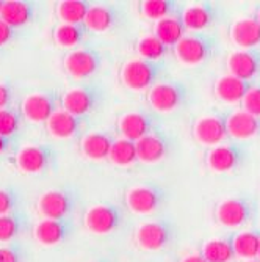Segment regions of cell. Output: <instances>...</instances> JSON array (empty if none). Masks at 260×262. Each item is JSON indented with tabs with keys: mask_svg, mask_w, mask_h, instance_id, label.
<instances>
[{
	"mask_svg": "<svg viewBox=\"0 0 260 262\" xmlns=\"http://www.w3.org/2000/svg\"><path fill=\"white\" fill-rule=\"evenodd\" d=\"M215 49H217L215 36L204 32H196V33H186L174 47V54L180 63L195 66L214 57Z\"/></svg>",
	"mask_w": 260,
	"mask_h": 262,
	"instance_id": "6da1fadb",
	"label": "cell"
},
{
	"mask_svg": "<svg viewBox=\"0 0 260 262\" xmlns=\"http://www.w3.org/2000/svg\"><path fill=\"white\" fill-rule=\"evenodd\" d=\"M164 66L158 61H149L143 58H135L127 61L121 69L123 83L133 91L151 90L157 85L160 76L163 74Z\"/></svg>",
	"mask_w": 260,
	"mask_h": 262,
	"instance_id": "7a4b0ae2",
	"label": "cell"
},
{
	"mask_svg": "<svg viewBox=\"0 0 260 262\" xmlns=\"http://www.w3.org/2000/svg\"><path fill=\"white\" fill-rule=\"evenodd\" d=\"M188 98V90L179 80L158 82L148 93V102L157 112H174L180 108Z\"/></svg>",
	"mask_w": 260,
	"mask_h": 262,
	"instance_id": "3957f363",
	"label": "cell"
},
{
	"mask_svg": "<svg viewBox=\"0 0 260 262\" xmlns=\"http://www.w3.org/2000/svg\"><path fill=\"white\" fill-rule=\"evenodd\" d=\"M174 237V228L167 220H155L143 223L135 232V241L139 248L158 251L167 248Z\"/></svg>",
	"mask_w": 260,
	"mask_h": 262,
	"instance_id": "277c9868",
	"label": "cell"
},
{
	"mask_svg": "<svg viewBox=\"0 0 260 262\" xmlns=\"http://www.w3.org/2000/svg\"><path fill=\"white\" fill-rule=\"evenodd\" d=\"M123 212L114 204H98L92 206L85 213V226L92 234H110L123 223Z\"/></svg>",
	"mask_w": 260,
	"mask_h": 262,
	"instance_id": "5b68a950",
	"label": "cell"
},
{
	"mask_svg": "<svg viewBox=\"0 0 260 262\" xmlns=\"http://www.w3.org/2000/svg\"><path fill=\"white\" fill-rule=\"evenodd\" d=\"M102 93L98 86L85 85V86H76L73 90H67L61 98V107L63 110L73 113L76 116L85 118L88 113H91L101 102Z\"/></svg>",
	"mask_w": 260,
	"mask_h": 262,
	"instance_id": "8992f818",
	"label": "cell"
},
{
	"mask_svg": "<svg viewBox=\"0 0 260 262\" xmlns=\"http://www.w3.org/2000/svg\"><path fill=\"white\" fill-rule=\"evenodd\" d=\"M255 206L246 196H232L217 206V220L227 228H239L254 215Z\"/></svg>",
	"mask_w": 260,
	"mask_h": 262,
	"instance_id": "52a82bcc",
	"label": "cell"
},
{
	"mask_svg": "<svg viewBox=\"0 0 260 262\" xmlns=\"http://www.w3.org/2000/svg\"><path fill=\"white\" fill-rule=\"evenodd\" d=\"M164 198L167 193L161 187L155 184H145L129 190L126 195V204L135 213H151L163 204Z\"/></svg>",
	"mask_w": 260,
	"mask_h": 262,
	"instance_id": "ba28073f",
	"label": "cell"
},
{
	"mask_svg": "<svg viewBox=\"0 0 260 262\" xmlns=\"http://www.w3.org/2000/svg\"><path fill=\"white\" fill-rule=\"evenodd\" d=\"M74 195L67 190H47L38 200V210L44 219L64 220L74 210Z\"/></svg>",
	"mask_w": 260,
	"mask_h": 262,
	"instance_id": "9c48e42d",
	"label": "cell"
},
{
	"mask_svg": "<svg viewBox=\"0 0 260 262\" xmlns=\"http://www.w3.org/2000/svg\"><path fill=\"white\" fill-rule=\"evenodd\" d=\"M102 64V55L89 49V47H83V49H76L69 52L64 58V69L67 71L69 76L76 79H88L94 76L99 71Z\"/></svg>",
	"mask_w": 260,
	"mask_h": 262,
	"instance_id": "30bf717a",
	"label": "cell"
},
{
	"mask_svg": "<svg viewBox=\"0 0 260 262\" xmlns=\"http://www.w3.org/2000/svg\"><path fill=\"white\" fill-rule=\"evenodd\" d=\"M227 115H210L202 116L193 126L195 138L205 146H218L220 143L229 135L227 124H226Z\"/></svg>",
	"mask_w": 260,
	"mask_h": 262,
	"instance_id": "8fae6325",
	"label": "cell"
},
{
	"mask_svg": "<svg viewBox=\"0 0 260 262\" xmlns=\"http://www.w3.org/2000/svg\"><path fill=\"white\" fill-rule=\"evenodd\" d=\"M54 151L42 145L23 146L16 154V165L22 173L36 174L47 170L54 162Z\"/></svg>",
	"mask_w": 260,
	"mask_h": 262,
	"instance_id": "7c38bea8",
	"label": "cell"
},
{
	"mask_svg": "<svg viewBox=\"0 0 260 262\" xmlns=\"http://www.w3.org/2000/svg\"><path fill=\"white\" fill-rule=\"evenodd\" d=\"M22 115L32 123H47L58 110L57 99L49 93H33L22 101Z\"/></svg>",
	"mask_w": 260,
	"mask_h": 262,
	"instance_id": "4fadbf2b",
	"label": "cell"
},
{
	"mask_svg": "<svg viewBox=\"0 0 260 262\" xmlns=\"http://www.w3.org/2000/svg\"><path fill=\"white\" fill-rule=\"evenodd\" d=\"M245 159V152L239 145H218L210 148L205 156L208 168L215 173H229L239 168Z\"/></svg>",
	"mask_w": 260,
	"mask_h": 262,
	"instance_id": "5bb4252c",
	"label": "cell"
},
{
	"mask_svg": "<svg viewBox=\"0 0 260 262\" xmlns=\"http://www.w3.org/2000/svg\"><path fill=\"white\" fill-rule=\"evenodd\" d=\"M230 74L246 82H252L260 74V49H240L232 52L227 60Z\"/></svg>",
	"mask_w": 260,
	"mask_h": 262,
	"instance_id": "9a60e30c",
	"label": "cell"
},
{
	"mask_svg": "<svg viewBox=\"0 0 260 262\" xmlns=\"http://www.w3.org/2000/svg\"><path fill=\"white\" fill-rule=\"evenodd\" d=\"M155 118L151 113L146 112H129L120 118L117 129H120L123 138H127L130 141H138L145 138L146 135L155 132Z\"/></svg>",
	"mask_w": 260,
	"mask_h": 262,
	"instance_id": "2e32d148",
	"label": "cell"
},
{
	"mask_svg": "<svg viewBox=\"0 0 260 262\" xmlns=\"http://www.w3.org/2000/svg\"><path fill=\"white\" fill-rule=\"evenodd\" d=\"M170 149H171V143L168 137L158 130L136 141L138 160L143 163H157L163 160L168 156Z\"/></svg>",
	"mask_w": 260,
	"mask_h": 262,
	"instance_id": "e0dca14e",
	"label": "cell"
},
{
	"mask_svg": "<svg viewBox=\"0 0 260 262\" xmlns=\"http://www.w3.org/2000/svg\"><path fill=\"white\" fill-rule=\"evenodd\" d=\"M180 17L185 29L196 33L214 26L218 19V10L211 4H196L186 7L180 13Z\"/></svg>",
	"mask_w": 260,
	"mask_h": 262,
	"instance_id": "ac0fdd59",
	"label": "cell"
},
{
	"mask_svg": "<svg viewBox=\"0 0 260 262\" xmlns=\"http://www.w3.org/2000/svg\"><path fill=\"white\" fill-rule=\"evenodd\" d=\"M69 223L66 220H49V219H42L35 225L33 235L38 244L44 247H55L63 244L67 235L70 234Z\"/></svg>",
	"mask_w": 260,
	"mask_h": 262,
	"instance_id": "d6986e66",
	"label": "cell"
},
{
	"mask_svg": "<svg viewBox=\"0 0 260 262\" xmlns=\"http://www.w3.org/2000/svg\"><path fill=\"white\" fill-rule=\"evenodd\" d=\"M83 121L85 118L76 116L61 108L51 116V120L45 123V126L52 137L60 140H67V138H74L76 135L80 134L83 127Z\"/></svg>",
	"mask_w": 260,
	"mask_h": 262,
	"instance_id": "ffe728a7",
	"label": "cell"
},
{
	"mask_svg": "<svg viewBox=\"0 0 260 262\" xmlns=\"http://www.w3.org/2000/svg\"><path fill=\"white\" fill-rule=\"evenodd\" d=\"M226 124L229 135L239 140L252 138L260 134V118L248 113L246 110L229 113L226 118Z\"/></svg>",
	"mask_w": 260,
	"mask_h": 262,
	"instance_id": "44dd1931",
	"label": "cell"
},
{
	"mask_svg": "<svg viewBox=\"0 0 260 262\" xmlns=\"http://www.w3.org/2000/svg\"><path fill=\"white\" fill-rule=\"evenodd\" d=\"M230 39L242 49H257L260 46V22L255 17H243L232 24Z\"/></svg>",
	"mask_w": 260,
	"mask_h": 262,
	"instance_id": "7402d4cb",
	"label": "cell"
},
{
	"mask_svg": "<svg viewBox=\"0 0 260 262\" xmlns=\"http://www.w3.org/2000/svg\"><path fill=\"white\" fill-rule=\"evenodd\" d=\"M252 82L242 80L232 74H226L220 77L215 83V94L218 99L227 102V104H235V102H243L246 94L252 90Z\"/></svg>",
	"mask_w": 260,
	"mask_h": 262,
	"instance_id": "603a6c76",
	"label": "cell"
},
{
	"mask_svg": "<svg viewBox=\"0 0 260 262\" xmlns=\"http://www.w3.org/2000/svg\"><path fill=\"white\" fill-rule=\"evenodd\" d=\"M113 137L105 132H89L80 141V149L89 160H105L110 157Z\"/></svg>",
	"mask_w": 260,
	"mask_h": 262,
	"instance_id": "cb8c5ba5",
	"label": "cell"
},
{
	"mask_svg": "<svg viewBox=\"0 0 260 262\" xmlns=\"http://www.w3.org/2000/svg\"><path fill=\"white\" fill-rule=\"evenodd\" d=\"M120 11L114 7L110 5H91L86 19H85V26L91 32H108L111 30L117 22H120Z\"/></svg>",
	"mask_w": 260,
	"mask_h": 262,
	"instance_id": "d4e9b609",
	"label": "cell"
},
{
	"mask_svg": "<svg viewBox=\"0 0 260 262\" xmlns=\"http://www.w3.org/2000/svg\"><path fill=\"white\" fill-rule=\"evenodd\" d=\"M154 35L168 47H176L179 41L186 35V29L183 26L180 14H174L158 20L154 27Z\"/></svg>",
	"mask_w": 260,
	"mask_h": 262,
	"instance_id": "484cf974",
	"label": "cell"
},
{
	"mask_svg": "<svg viewBox=\"0 0 260 262\" xmlns=\"http://www.w3.org/2000/svg\"><path fill=\"white\" fill-rule=\"evenodd\" d=\"M33 11L35 8L29 2H22V0H7V2H4L0 19L5 24H8L11 29L22 27L33 19Z\"/></svg>",
	"mask_w": 260,
	"mask_h": 262,
	"instance_id": "4316f807",
	"label": "cell"
},
{
	"mask_svg": "<svg viewBox=\"0 0 260 262\" xmlns=\"http://www.w3.org/2000/svg\"><path fill=\"white\" fill-rule=\"evenodd\" d=\"M232 247L235 256L243 260H251L258 257L260 250V234L255 231H243L232 237Z\"/></svg>",
	"mask_w": 260,
	"mask_h": 262,
	"instance_id": "83f0119b",
	"label": "cell"
},
{
	"mask_svg": "<svg viewBox=\"0 0 260 262\" xmlns=\"http://www.w3.org/2000/svg\"><path fill=\"white\" fill-rule=\"evenodd\" d=\"M201 254L205 257L207 262H232L235 256L233 247H232V237H218V239H210L204 244Z\"/></svg>",
	"mask_w": 260,
	"mask_h": 262,
	"instance_id": "f1b7e54d",
	"label": "cell"
},
{
	"mask_svg": "<svg viewBox=\"0 0 260 262\" xmlns=\"http://www.w3.org/2000/svg\"><path fill=\"white\" fill-rule=\"evenodd\" d=\"M85 24H60L54 29V41L61 47H76L86 38Z\"/></svg>",
	"mask_w": 260,
	"mask_h": 262,
	"instance_id": "f546056e",
	"label": "cell"
},
{
	"mask_svg": "<svg viewBox=\"0 0 260 262\" xmlns=\"http://www.w3.org/2000/svg\"><path fill=\"white\" fill-rule=\"evenodd\" d=\"M91 5L83 0H63L57 5V16L61 24H85Z\"/></svg>",
	"mask_w": 260,
	"mask_h": 262,
	"instance_id": "4dcf8cb0",
	"label": "cell"
},
{
	"mask_svg": "<svg viewBox=\"0 0 260 262\" xmlns=\"http://www.w3.org/2000/svg\"><path fill=\"white\" fill-rule=\"evenodd\" d=\"M110 162L117 166H129L138 160L136 152V143L127 138H117L114 140L111 151H110Z\"/></svg>",
	"mask_w": 260,
	"mask_h": 262,
	"instance_id": "1f68e13d",
	"label": "cell"
},
{
	"mask_svg": "<svg viewBox=\"0 0 260 262\" xmlns=\"http://www.w3.org/2000/svg\"><path fill=\"white\" fill-rule=\"evenodd\" d=\"M170 47L160 41L155 35H146L136 42V52L143 60L158 61L168 54Z\"/></svg>",
	"mask_w": 260,
	"mask_h": 262,
	"instance_id": "d6a6232c",
	"label": "cell"
},
{
	"mask_svg": "<svg viewBox=\"0 0 260 262\" xmlns=\"http://www.w3.org/2000/svg\"><path fill=\"white\" fill-rule=\"evenodd\" d=\"M141 13L148 19L158 22L164 17L179 14V7L171 0H146V2H141Z\"/></svg>",
	"mask_w": 260,
	"mask_h": 262,
	"instance_id": "836d02e7",
	"label": "cell"
},
{
	"mask_svg": "<svg viewBox=\"0 0 260 262\" xmlns=\"http://www.w3.org/2000/svg\"><path fill=\"white\" fill-rule=\"evenodd\" d=\"M23 231V220L14 213L0 217V242H11Z\"/></svg>",
	"mask_w": 260,
	"mask_h": 262,
	"instance_id": "e575fe53",
	"label": "cell"
},
{
	"mask_svg": "<svg viewBox=\"0 0 260 262\" xmlns=\"http://www.w3.org/2000/svg\"><path fill=\"white\" fill-rule=\"evenodd\" d=\"M20 129V116L13 108L0 110V135L11 138Z\"/></svg>",
	"mask_w": 260,
	"mask_h": 262,
	"instance_id": "d590c367",
	"label": "cell"
},
{
	"mask_svg": "<svg viewBox=\"0 0 260 262\" xmlns=\"http://www.w3.org/2000/svg\"><path fill=\"white\" fill-rule=\"evenodd\" d=\"M242 104H243V110L260 118V86H252V90L246 94V98L243 99Z\"/></svg>",
	"mask_w": 260,
	"mask_h": 262,
	"instance_id": "8d00e7d4",
	"label": "cell"
},
{
	"mask_svg": "<svg viewBox=\"0 0 260 262\" xmlns=\"http://www.w3.org/2000/svg\"><path fill=\"white\" fill-rule=\"evenodd\" d=\"M16 206V195L8 188H0V217L8 215Z\"/></svg>",
	"mask_w": 260,
	"mask_h": 262,
	"instance_id": "74e56055",
	"label": "cell"
},
{
	"mask_svg": "<svg viewBox=\"0 0 260 262\" xmlns=\"http://www.w3.org/2000/svg\"><path fill=\"white\" fill-rule=\"evenodd\" d=\"M23 254L17 247H0V262H22Z\"/></svg>",
	"mask_w": 260,
	"mask_h": 262,
	"instance_id": "f35d334b",
	"label": "cell"
},
{
	"mask_svg": "<svg viewBox=\"0 0 260 262\" xmlns=\"http://www.w3.org/2000/svg\"><path fill=\"white\" fill-rule=\"evenodd\" d=\"M11 99H13L11 88L8 85H5V83H0V110L8 108Z\"/></svg>",
	"mask_w": 260,
	"mask_h": 262,
	"instance_id": "ab89813d",
	"label": "cell"
},
{
	"mask_svg": "<svg viewBox=\"0 0 260 262\" xmlns=\"http://www.w3.org/2000/svg\"><path fill=\"white\" fill-rule=\"evenodd\" d=\"M13 38V29L0 19V47L8 44Z\"/></svg>",
	"mask_w": 260,
	"mask_h": 262,
	"instance_id": "60d3db41",
	"label": "cell"
},
{
	"mask_svg": "<svg viewBox=\"0 0 260 262\" xmlns=\"http://www.w3.org/2000/svg\"><path fill=\"white\" fill-rule=\"evenodd\" d=\"M13 146H14V145H13V140H11V138L0 135V156L10 152V151L13 149Z\"/></svg>",
	"mask_w": 260,
	"mask_h": 262,
	"instance_id": "b9f144b4",
	"label": "cell"
},
{
	"mask_svg": "<svg viewBox=\"0 0 260 262\" xmlns=\"http://www.w3.org/2000/svg\"><path fill=\"white\" fill-rule=\"evenodd\" d=\"M180 262H207V260H205V257L201 253H195V254L185 256Z\"/></svg>",
	"mask_w": 260,
	"mask_h": 262,
	"instance_id": "7bdbcfd3",
	"label": "cell"
},
{
	"mask_svg": "<svg viewBox=\"0 0 260 262\" xmlns=\"http://www.w3.org/2000/svg\"><path fill=\"white\" fill-rule=\"evenodd\" d=\"M255 19H257V20L260 22V8H258V11H257V16H255Z\"/></svg>",
	"mask_w": 260,
	"mask_h": 262,
	"instance_id": "ee69618b",
	"label": "cell"
},
{
	"mask_svg": "<svg viewBox=\"0 0 260 262\" xmlns=\"http://www.w3.org/2000/svg\"><path fill=\"white\" fill-rule=\"evenodd\" d=\"M2 8H4V2L0 0V14H2Z\"/></svg>",
	"mask_w": 260,
	"mask_h": 262,
	"instance_id": "f6af8a7d",
	"label": "cell"
},
{
	"mask_svg": "<svg viewBox=\"0 0 260 262\" xmlns=\"http://www.w3.org/2000/svg\"><path fill=\"white\" fill-rule=\"evenodd\" d=\"M243 262H260L258 259H251V260H243Z\"/></svg>",
	"mask_w": 260,
	"mask_h": 262,
	"instance_id": "bcb514c9",
	"label": "cell"
},
{
	"mask_svg": "<svg viewBox=\"0 0 260 262\" xmlns=\"http://www.w3.org/2000/svg\"><path fill=\"white\" fill-rule=\"evenodd\" d=\"M258 260H260V250H258Z\"/></svg>",
	"mask_w": 260,
	"mask_h": 262,
	"instance_id": "7dc6e473",
	"label": "cell"
}]
</instances>
